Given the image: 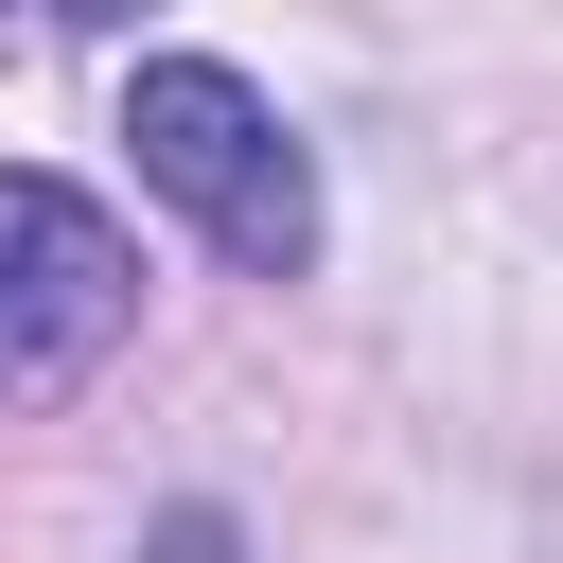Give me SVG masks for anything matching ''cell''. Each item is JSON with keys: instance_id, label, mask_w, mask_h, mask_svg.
Listing matches in <instances>:
<instances>
[{"instance_id": "obj_1", "label": "cell", "mask_w": 563, "mask_h": 563, "mask_svg": "<svg viewBox=\"0 0 563 563\" xmlns=\"http://www.w3.org/2000/svg\"><path fill=\"white\" fill-rule=\"evenodd\" d=\"M123 141H141V176H158L246 282H299V264H317V176H299V141H282V106H264L246 70L158 53V70L123 88Z\"/></svg>"}, {"instance_id": "obj_2", "label": "cell", "mask_w": 563, "mask_h": 563, "mask_svg": "<svg viewBox=\"0 0 563 563\" xmlns=\"http://www.w3.org/2000/svg\"><path fill=\"white\" fill-rule=\"evenodd\" d=\"M123 299H141L123 229H106L70 176H0V387L88 369V352L123 334Z\"/></svg>"}, {"instance_id": "obj_3", "label": "cell", "mask_w": 563, "mask_h": 563, "mask_svg": "<svg viewBox=\"0 0 563 563\" xmlns=\"http://www.w3.org/2000/svg\"><path fill=\"white\" fill-rule=\"evenodd\" d=\"M158 563H229V510H176V528H158Z\"/></svg>"}, {"instance_id": "obj_4", "label": "cell", "mask_w": 563, "mask_h": 563, "mask_svg": "<svg viewBox=\"0 0 563 563\" xmlns=\"http://www.w3.org/2000/svg\"><path fill=\"white\" fill-rule=\"evenodd\" d=\"M70 18H106V35H123V18H141V0H70Z\"/></svg>"}]
</instances>
